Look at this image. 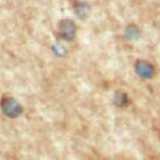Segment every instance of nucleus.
<instances>
[{
  "mask_svg": "<svg viewBox=\"0 0 160 160\" xmlns=\"http://www.w3.org/2000/svg\"><path fill=\"white\" fill-rule=\"evenodd\" d=\"M78 26L71 19H62L59 21V36L65 41H74L76 38Z\"/></svg>",
  "mask_w": 160,
  "mask_h": 160,
  "instance_id": "nucleus-3",
  "label": "nucleus"
},
{
  "mask_svg": "<svg viewBox=\"0 0 160 160\" xmlns=\"http://www.w3.org/2000/svg\"><path fill=\"white\" fill-rule=\"evenodd\" d=\"M72 9H74V12L76 14V16L80 19H85L90 11L89 5L86 2H82V1H75L72 5Z\"/></svg>",
  "mask_w": 160,
  "mask_h": 160,
  "instance_id": "nucleus-4",
  "label": "nucleus"
},
{
  "mask_svg": "<svg viewBox=\"0 0 160 160\" xmlns=\"http://www.w3.org/2000/svg\"><path fill=\"white\" fill-rule=\"evenodd\" d=\"M140 29L136 24H128L124 29V36L128 40H138L140 38Z\"/></svg>",
  "mask_w": 160,
  "mask_h": 160,
  "instance_id": "nucleus-5",
  "label": "nucleus"
},
{
  "mask_svg": "<svg viewBox=\"0 0 160 160\" xmlns=\"http://www.w3.org/2000/svg\"><path fill=\"white\" fill-rule=\"evenodd\" d=\"M0 109L2 114L10 119H15L22 112V106L11 96H4L0 100Z\"/></svg>",
  "mask_w": 160,
  "mask_h": 160,
  "instance_id": "nucleus-1",
  "label": "nucleus"
},
{
  "mask_svg": "<svg viewBox=\"0 0 160 160\" xmlns=\"http://www.w3.org/2000/svg\"><path fill=\"white\" fill-rule=\"evenodd\" d=\"M112 102L118 108H124L129 104V96H128L126 92H124L121 90H118V91H115V94L112 96Z\"/></svg>",
  "mask_w": 160,
  "mask_h": 160,
  "instance_id": "nucleus-6",
  "label": "nucleus"
},
{
  "mask_svg": "<svg viewBox=\"0 0 160 160\" xmlns=\"http://www.w3.org/2000/svg\"><path fill=\"white\" fill-rule=\"evenodd\" d=\"M134 70H135L136 75L144 80H150L156 74L155 65L151 61L145 60V59H138L134 64Z\"/></svg>",
  "mask_w": 160,
  "mask_h": 160,
  "instance_id": "nucleus-2",
  "label": "nucleus"
}]
</instances>
